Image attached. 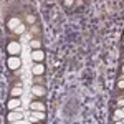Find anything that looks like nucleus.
Segmentation results:
<instances>
[{"label":"nucleus","instance_id":"1","mask_svg":"<svg viewBox=\"0 0 124 124\" xmlns=\"http://www.w3.org/2000/svg\"><path fill=\"white\" fill-rule=\"evenodd\" d=\"M7 65H8L10 70H18L20 65H22V61H20L18 55H10L8 60H7Z\"/></svg>","mask_w":124,"mask_h":124},{"label":"nucleus","instance_id":"2","mask_svg":"<svg viewBox=\"0 0 124 124\" xmlns=\"http://www.w3.org/2000/svg\"><path fill=\"white\" fill-rule=\"evenodd\" d=\"M20 51H22V45L18 41H10L7 45V53L10 55H20Z\"/></svg>","mask_w":124,"mask_h":124},{"label":"nucleus","instance_id":"3","mask_svg":"<svg viewBox=\"0 0 124 124\" xmlns=\"http://www.w3.org/2000/svg\"><path fill=\"white\" fill-rule=\"evenodd\" d=\"M7 121L8 123H18V121H22V114L18 113V109H12L8 113V116H7Z\"/></svg>","mask_w":124,"mask_h":124},{"label":"nucleus","instance_id":"4","mask_svg":"<svg viewBox=\"0 0 124 124\" xmlns=\"http://www.w3.org/2000/svg\"><path fill=\"white\" fill-rule=\"evenodd\" d=\"M31 73H33L35 76H40V75H43V73H45V66H43V65H40V63H37V65H33V66H31Z\"/></svg>","mask_w":124,"mask_h":124},{"label":"nucleus","instance_id":"5","mask_svg":"<svg viewBox=\"0 0 124 124\" xmlns=\"http://www.w3.org/2000/svg\"><path fill=\"white\" fill-rule=\"evenodd\" d=\"M31 94H35V96H45V88L43 86H40V85H35V86H31Z\"/></svg>","mask_w":124,"mask_h":124},{"label":"nucleus","instance_id":"6","mask_svg":"<svg viewBox=\"0 0 124 124\" xmlns=\"http://www.w3.org/2000/svg\"><path fill=\"white\" fill-rule=\"evenodd\" d=\"M7 108H8L10 111H12V109H18V108H20V99H18V98H13V96H12V99L7 103Z\"/></svg>","mask_w":124,"mask_h":124},{"label":"nucleus","instance_id":"7","mask_svg":"<svg viewBox=\"0 0 124 124\" xmlns=\"http://www.w3.org/2000/svg\"><path fill=\"white\" fill-rule=\"evenodd\" d=\"M31 60L33 61H41V60H45V53L41 50H35V51H31Z\"/></svg>","mask_w":124,"mask_h":124},{"label":"nucleus","instance_id":"8","mask_svg":"<svg viewBox=\"0 0 124 124\" xmlns=\"http://www.w3.org/2000/svg\"><path fill=\"white\" fill-rule=\"evenodd\" d=\"M30 108H31V111H45V103H41V101H33V103L30 104Z\"/></svg>","mask_w":124,"mask_h":124},{"label":"nucleus","instance_id":"9","mask_svg":"<svg viewBox=\"0 0 124 124\" xmlns=\"http://www.w3.org/2000/svg\"><path fill=\"white\" fill-rule=\"evenodd\" d=\"M45 119V111H31V121H41Z\"/></svg>","mask_w":124,"mask_h":124},{"label":"nucleus","instance_id":"10","mask_svg":"<svg viewBox=\"0 0 124 124\" xmlns=\"http://www.w3.org/2000/svg\"><path fill=\"white\" fill-rule=\"evenodd\" d=\"M18 25H20V20H18V18H10L8 23H7V27H8L10 30H15Z\"/></svg>","mask_w":124,"mask_h":124},{"label":"nucleus","instance_id":"11","mask_svg":"<svg viewBox=\"0 0 124 124\" xmlns=\"http://www.w3.org/2000/svg\"><path fill=\"white\" fill-rule=\"evenodd\" d=\"M10 94L13 96V98H20V94H22V86H15V88H12V91H10Z\"/></svg>","mask_w":124,"mask_h":124},{"label":"nucleus","instance_id":"12","mask_svg":"<svg viewBox=\"0 0 124 124\" xmlns=\"http://www.w3.org/2000/svg\"><path fill=\"white\" fill-rule=\"evenodd\" d=\"M40 46H41V41H40V40H31V41H30V48L40 50Z\"/></svg>","mask_w":124,"mask_h":124},{"label":"nucleus","instance_id":"13","mask_svg":"<svg viewBox=\"0 0 124 124\" xmlns=\"http://www.w3.org/2000/svg\"><path fill=\"white\" fill-rule=\"evenodd\" d=\"M114 117H116V119H123V117H124V108L116 109V111H114Z\"/></svg>","mask_w":124,"mask_h":124},{"label":"nucleus","instance_id":"14","mask_svg":"<svg viewBox=\"0 0 124 124\" xmlns=\"http://www.w3.org/2000/svg\"><path fill=\"white\" fill-rule=\"evenodd\" d=\"M13 31H15V33H18V35H22V33L25 31V25H22V23H20V25H18L15 30H13Z\"/></svg>","mask_w":124,"mask_h":124},{"label":"nucleus","instance_id":"15","mask_svg":"<svg viewBox=\"0 0 124 124\" xmlns=\"http://www.w3.org/2000/svg\"><path fill=\"white\" fill-rule=\"evenodd\" d=\"M117 88H121V89L124 88V78H121V79L117 81Z\"/></svg>","mask_w":124,"mask_h":124},{"label":"nucleus","instance_id":"16","mask_svg":"<svg viewBox=\"0 0 124 124\" xmlns=\"http://www.w3.org/2000/svg\"><path fill=\"white\" fill-rule=\"evenodd\" d=\"M73 5V0H65V7H71Z\"/></svg>","mask_w":124,"mask_h":124},{"label":"nucleus","instance_id":"17","mask_svg":"<svg viewBox=\"0 0 124 124\" xmlns=\"http://www.w3.org/2000/svg\"><path fill=\"white\" fill-rule=\"evenodd\" d=\"M117 106L119 108H124V99H117Z\"/></svg>","mask_w":124,"mask_h":124},{"label":"nucleus","instance_id":"18","mask_svg":"<svg viewBox=\"0 0 124 124\" xmlns=\"http://www.w3.org/2000/svg\"><path fill=\"white\" fill-rule=\"evenodd\" d=\"M27 20H28L30 23H33V22H35V17H31V15H28V17H27Z\"/></svg>","mask_w":124,"mask_h":124},{"label":"nucleus","instance_id":"19","mask_svg":"<svg viewBox=\"0 0 124 124\" xmlns=\"http://www.w3.org/2000/svg\"><path fill=\"white\" fill-rule=\"evenodd\" d=\"M123 73H124V66H123Z\"/></svg>","mask_w":124,"mask_h":124}]
</instances>
